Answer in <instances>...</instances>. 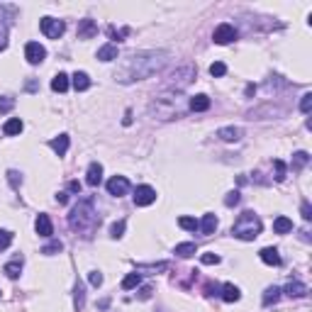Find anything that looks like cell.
Wrapping results in <instances>:
<instances>
[{
  "instance_id": "6da1fadb",
  "label": "cell",
  "mask_w": 312,
  "mask_h": 312,
  "mask_svg": "<svg viewBox=\"0 0 312 312\" xmlns=\"http://www.w3.org/2000/svg\"><path fill=\"white\" fill-rule=\"evenodd\" d=\"M169 63V52L164 49H144V52H132L127 57H122L115 78L117 83H137L144 78L156 76L159 71H164V66Z\"/></svg>"
},
{
  "instance_id": "7a4b0ae2",
  "label": "cell",
  "mask_w": 312,
  "mask_h": 312,
  "mask_svg": "<svg viewBox=\"0 0 312 312\" xmlns=\"http://www.w3.org/2000/svg\"><path fill=\"white\" fill-rule=\"evenodd\" d=\"M68 227L78 232L83 239H90L95 234V229L100 227V215L95 212L93 198H83L76 202V207L68 215Z\"/></svg>"
},
{
  "instance_id": "3957f363",
  "label": "cell",
  "mask_w": 312,
  "mask_h": 312,
  "mask_svg": "<svg viewBox=\"0 0 312 312\" xmlns=\"http://www.w3.org/2000/svg\"><path fill=\"white\" fill-rule=\"evenodd\" d=\"M149 113L156 115L159 120H176V117H183L186 113V103H183V95L176 93V90H166L161 95H156L149 105Z\"/></svg>"
},
{
  "instance_id": "277c9868",
  "label": "cell",
  "mask_w": 312,
  "mask_h": 312,
  "mask_svg": "<svg viewBox=\"0 0 312 312\" xmlns=\"http://www.w3.org/2000/svg\"><path fill=\"white\" fill-rule=\"evenodd\" d=\"M261 220H258V215L251 212V210H247V212H242L239 217H237V222H234V227H232V234L237 237V239H244V242H251L256 239L258 234H261Z\"/></svg>"
},
{
  "instance_id": "5b68a950",
  "label": "cell",
  "mask_w": 312,
  "mask_h": 312,
  "mask_svg": "<svg viewBox=\"0 0 312 312\" xmlns=\"http://www.w3.org/2000/svg\"><path fill=\"white\" fill-rule=\"evenodd\" d=\"M193 81H195V68H193L190 63H186V66L176 68L169 78H166L164 88H166V90H176V93H181L183 88H188Z\"/></svg>"
},
{
  "instance_id": "8992f818",
  "label": "cell",
  "mask_w": 312,
  "mask_h": 312,
  "mask_svg": "<svg viewBox=\"0 0 312 312\" xmlns=\"http://www.w3.org/2000/svg\"><path fill=\"white\" fill-rule=\"evenodd\" d=\"M39 27H42V32H44V37H49V39H59V37L66 32V22H63V20H57V17H42Z\"/></svg>"
},
{
  "instance_id": "52a82bcc",
  "label": "cell",
  "mask_w": 312,
  "mask_h": 312,
  "mask_svg": "<svg viewBox=\"0 0 312 312\" xmlns=\"http://www.w3.org/2000/svg\"><path fill=\"white\" fill-rule=\"evenodd\" d=\"M25 59H27L32 66H37V63H42V61L47 59V49H44L39 42H29L27 47H25Z\"/></svg>"
},
{
  "instance_id": "ba28073f",
  "label": "cell",
  "mask_w": 312,
  "mask_h": 312,
  "mask_svg": "<svg viewBox=\"0 0 312 312\" xmlns=\"http://www.w3.org/2000/svg\"><path fill=\"white\" fill-rule=\"evenodd\" d=\"M127 190H129V181H127L125 176H113V178L108 181V193L115 195V198L127 195Z\"/></svg>"
},
{
  "instance_id": "9c48e42d",
  "label": "cell",
  "mask_w": 312,
  "mask_h": 312,
  "mask_svg": "<svg viewBox=\"0 0 312 312\" xmlns=\"http://www.w3.org/2000/svg\"><path fill=\"white\" fill-rule=\"evenodd\" d=\"M156 200V190L151 188V186H139L137 190H134V205L137 207H146V205H151Z\"/></svg>"
},
{
  "instance_id": "30bf717a",
  "label": "cell",
  "mask_w": 312,
  "mask_h": 312,
  "mask_svg": "<svg viewBox=\"0 0 312 312\" xmlns=\"http://www.w3.org/2000/svg\"><path fill=\"white\" fill-rule=\"evenodd\" d=\"M212 39H215V44H229V42H234V39H237V29L225 22V25H220V27L215 29Z\"/></svg>"
},
{
  "instance_id": "8fae6325",
  "label": "cell",
  "mask_w": 312,
  "mask_h": 312,
  "mask_svg": "<svg viewBox=\"0 0 312 312\" xmlns=\"http://www.w3.org/2000/svg\"><path fill=\"white\" fill-rule=\"evenodd\" d=\"M34 229H37V234L39 237H52L54 234V227H52V220H49V215H37V220H34Z\"/></svg>"
},
{
  "instance_id": "7c38bea8",
  "label": "cell",
  "mask_w": 312,
  "mask_h": 312,
  "mask_svg": "<svg viewBox=\"0 0 312 312\" xmlns=\"http://www.w3.org/2000/svg\"><path fill=\"white\" fill-rule=\"evenodd\" d=\"M85 183H88V186H93V188L103 183V166H100L98 161H93V164L88 166V173H85Z\"/></svg>"
},
{
  "instance_id": "4fadbf2b",
  "label": "cell",
  "mask_w": 312,
  "mask_h": 312,
  "mask_svg": "<svg viewBox=\"0 0 312 312\" xmlns=\"http://www.w3.org/2000/svg\"><path fill=\"white\" fill-rule=\"evenodd\" d=\"M217 137L222 142H239L244 137V132H242V127H222V129H217Z\"/></svg>"
},
{
  "instance_id": "5bb4252c",
  "label": "cell",
  "mask_w": 312,
  "mask_h": 312,
  "mask_svg": "<svg viewBox=\"0 0 312 312\" xmlns=\"http://www.w3.org/2000/svg\"><path fill=\"white\" fill-rule=\"evenodd\" d=\"M98 34V25L93 22V20H81L78 22V39H90V37H95Z\"/></svg>"
},
{
  "instance_id": "9a60e30c",
  "label": "cell",
  "mask_w": 312,
  "mask_h": 312,
  "mask_svg": "<svg viewBox=\"0 0 312 312\" xmlns=\"http://www.w3.org/2000/svg\"><path fill=\"white\" fill-rule=\"evenodd\" d=\"M283 293L288 298H305V295H308V285L300 283V281H290V283L285 285Z\"/></svg>"
},
{
  "instance_id": "2e32d148",
  "label": "cell",
  "mask_w": 312,
  "mask_h": 312,
  "mask_svg": "<svg viewBox=\"0 0 312 312\" xmlns=\"http://www.w3.org/2000/svg\"><path fill=\"white\" fill-rule=\"evenodd\" d=\"M258 256H261V261H263V263H268V266H281V254H278V249H273V247L261 249Z\"/></svg>"
},
{
  "instance_id": "e0dca14e",
  "label": "cell",
  "mask_w": 312,
  "mask_h": 312,
  "mask_svg": "<svg viewBox=\"0 0 312 312\" xmlns=\"http://www.w3.org/2000/svg\"><path fill=\"white\" fill-rule=\"evenodd\" d=\"M188 108L193 113H205V110H210V98L207 95H195V98L188 100Z\"/></svg>"
},
{
  "instance_id": "ac0fdd59",
  "label": "cell",
  "mask_w": 312,
  "mask_h": 312,
  "mask_svg": "<svg viewBox=\"0 0 312 312\" xmlns=\"http://www.w3.org/2000/svg\"><path fill=\"white\" fill-rule=\"evenodd\" d=\"M22 263H25V261H22V256H17L15 261L5 263V268H2V271H5V276H7V278H20V273H22Z\"/></svg>"
},
{
  "instance_id": "d6986e66",
  "label": "cell",
  "mask_w": 312,
  "mask_h": 312,
  "mask_svg": "<svg viewBox=\"0 0 312 312\" xmlns=\"http://www.w3.org/2000/svg\"><path fill=\"white\" fill-rule=\"evenodd\" d=\"M198 229L202 232V234H207V237H210V234H215V229H217V217L207 212V215L202 217V222H198Z\"/></svg>"
},
{
  "instance_id": "ffe728a7",
  "label": "cell",
  "mask_w": 312,
  "mask_h": 312,
  "mask_svg": "<svg viewBox=\"0 0 312 312\" xmlns=\"http://www.w3.org/2000/svg\"><path fill=\"white\" fill-rule=\"evenodd\" d=\"M242 298V293H239V288L234 283H225L222 285V300L225 303H237Z\"/></svg>"
},
{
  "instance_id": "44dd1931",
  "label": "cell",
  "mask_w": 312,
  "mask_h": 312,
  "mask_svg": "<svg viewBox=\"0 0 312 312\" xmlns=\"http://www.w3.org/2000/svg\"><path fill=\"white\" fill-rule=\"evenodd\" d=\"M49 146L57 151L59 156H63V154L68 151V134H59V137H54V139L49 142Z\"/></svg>"
},
{
  "instance_id": "7402d4cb",
  "label": "cell",
  "mask_w": 312,
  "mask_h": 312,
  "mask_svg": "<svg viewBox=\"0 0 312 312\" xmlns=\"http://www.w3.org/2000/svg\"><path fill=\"white\" fill-rule=\"evenodd\" d=\"M2 132H5L7 137H15V134H20V132H22V120H20V117H12V120H7V122H5V127H2Z\"/></svg>"
},
{
  "instance_id": "603a6c76",
  "label": "cell",
  "mask_w": 312,
  "mask_h": 312,
  "mask_svg": "<svg viewBox=\"0 0 312 312\" xmlns=\"http://www.w3.org/2000/svg\"><path fill=\"white\" fill-rule=\"evenodd\" d=\"M71 78H73V88H76V90H88V88H90V78H88V73H83V71H76Z\"/></svg>"
},
{
  "instance_id": "cb8c5ba5",
  "label": "cell",
  "mask_w": 312,
  "mask_h": 312,
  "mask_svg": "<svg viewBox=\"0 0 312 312\" xmlns=\"http://www.w3.org/2000/svg\"><path fill=\"white\" fill-rule=\"evenodd\" d=\"M310 161V154L308 151H295L293 154V171H303Z\"/></svg>"
},
{
  "instance_id": "d4e9b609",
  "label": "cell",
  "mask_w": 312,
  "mask_h": 312,
  "mask_svg": "<svg viewBox=\"0 0 312 312\" xmlns=\"http://www.w3.org/2000/svg\"><path fill=\"white\" fill-rule=\"evenodd\" d=\"M98 59H100V61H115V59H117V47H115V44L100 47V49H98Z\"/></svg>"
},
{
  "instance_id": "484cf974",
  "label": "cell",
  "mask_w": 312,
  "mask_h": 312,
  "mask_svg": "<svg viewBox=\"0 0 312 312\" xmlns=\"http://www.w3.org/2000/svg\"><path fill=\"white\" fill-rule=\"evenodd\" d=\"M73 305H76V310H83V305H85V288L81 281L73 288Z\"/></svg>"
},
{
  "instance_id": "4316f807",
  "label": "cell",
  "mask_w": 312,
  "mask_h": 312,
  "mask_svg": "<svg viewBox=\"0 0 312 312\" xmlns=\"http://www.w3.org/2000/svg\"><path fill=\"white\" fill-rule=\"evenodd\" d=\"M52 88H54L57 93H66V90H68V76H66V73H57V76L52 78Z\"/></svg>"
},
{
  "instance_id": "83f0119b",
  "label": "cell",
  "mask_w": 312,
  "mask_h": 312,
  "mask_svg": "<svg viewBox=\"0 0 312 312\" xmlns=\"http://www.w3.org/2000/svg\"><path fill=\"white\" fill-rule=\"evenodd\" d=\"M290 229H293V222H290L288 217H283V215L276 217V222H273V232H276V234H288Z\"/></svg>"
},
{
  "instance_id": "f1b7e54d",
  "label": "cell",
  "mask_w": 312,
  "mask_h": 312,
  "mask_svg": "<svg viewBox=\"0 0 312 312\" xmlns=\"http://www.w3.org/2000/svg\"><path fill=\"white\" fill-rule=\"evenodd\" d=\"M198 251V247L193 244V242H186V244H178L176 247V256H181V258H188V256H193Z\"/></svg>"
},
{
  "instance_id": "f546056e",
  "label": "cell",
  "mask_w": 312,
  "mask_h": 312,
  "mask_svg": "<svg viewBox=\"0 0 312 312\" xmlns=\"http://www.w3.org/2000/svg\"><path fill=\"white\" fill-rule=\"evenodd\" d=\"M278 298H281V288H276V285H273V288H268V290L263 293V300H261V303L268 308V305L278 303Z\"/></svg>"
},
{
  "instance_id": "4dcf8cb0",
  "label": "cell",
  "mask_w": 312,
  "mask_h": 312,
  "mask_svg": "<svg viewBox=\"0 0 312 312\" xmlns=\"http://www.w3.org/2000/svg\"><path fill=\"white\" fill-rule=\"evenodd\" d=\"M139 283H142V273H129V276H125L122 288H125V290H132V288H137Z\"/></svg>"
},
{
  "instance_id": "1f68e13d",
  "label": "cell",
  "mask_w": 312,
  "mask_h": 312,
  "mask_svg": "<svg viewBox=\"0 0 312 312\" xmlns=\"http://www.w3.org/2000/svg\"><path fill=\"white\" fill-rule=\"evenodd\" d=\"M61 249H63V244H61V242H59V239H54V242H52V244H47V247H44V249H42V254H47V256H54V254H59V251H61Z\"/></svg>"
},
{
  "instance_id": "d6a6232c",
  "label": "cell",
  "mask_w": 312,
  "mask_h": 312,
  "mask_svg": "<svg viewBox=\"0 0 312 312\" xmlns=\"http://www.w3.org/2000/svg\"><path fill=\"white\" fill-rule=\"evenodd\" d=\"M273 169H276V181H278V183H283L285 181V164L283 161H281V159H276V161H273Z\"/></svg>"
},
{
  "instance_id": "836d02e7",
  "label": "cell",
  "mask_w": 312,
  "mask_h": 312,
  "mask_svg": "<svg viewBox=\"0 0 312 312\" xmlns=\"http://www.w3.org/2000/svg\"><path fill=\"white\" fill-rule=\"evenodd\" d=\"M178 225L183 229H188V232H195V229H198V220H193V217H181Z\"/></svg>"
},
{
  "instance_id": "e575fe53",
  "label": "cell",
  "mask_w": 312,
  "mask_h": 312,
  "mask_svg": "<svg viewBox=\"0 0 312 312\" xmlns=\"http://www.w3.org/2000/svg\"><path fill=\"white\" fill-rule=\"evenodd\" d=\"M125 227H127V225H125V220H120V222H115L113 227H110V237H113V239H120V237L125 234Z\"/></svg>"
},
{
  "instance_id": "d590c367",
  "label": "cell",
  "mask_w": 312,
  "mask_h": 312,
  "mask_svg": "<svg viewBox=\"0 0 312 312\" xmlns=\"http://www.w3.org/2000/svg\"><path fill=\"white\" fill-rule=\"evenodd\" d=\"M300 110L305 115H310V110H312V93H305L303 95V100H300Z\"/></svg>"
},
{
  "instance_id": "8d00e7d4",
  "label": "cell",
  "mask_w": 312,
  "mask_h": 312,
  "mask_svg": "<svg viewBox=\"0 0 312 312\" xmlns=\"http://www.w3.org/2000/svg\"><path fill=\"white\" fill-rule=\"evenodd\" d=\"M210 73H212V76H225V73H227V66H225L222 61H215V63L210 66Z\"/></svg>"
},
{
  "instance_id": "74e56055",
  "label": "cell",
  "mask_w": 312,
  "mask_h": 312,
  "mask_svg": "<svg viewBox=\"0 0 312 312\" xmlns=\"http://www.w3.org/2000/svg\"><path fill=\"white\" fill-rule=\"evenodd\" d=\"M10 244H12V234H10V232H5V229H0V251H2V249H7Z\"/></svg>"
},
{
  "instance_id": "f35d334b",
  "label": "cell",
  "mask_w": 312,
  "mask_h": 312,
  "mask_svg": "<svg viewBox=\"0 0 312 312\" xmlns=\"http://www.w3.org/2000/svg\"><path fill=\"white\" fill-rule=\"evenodd\" d=\"M7 181H10V186H12V188L22 186V176H20L17 171H7Z\"/></svg>"
},
{
  "instance_id": "ab89813d",
  "label": "cell",
  "mask_w": 312,
  "mask_h": 312,
  "mask_svg": "<svg viewBox=\"0 0 312 312\" xmlns=\"http://www.w3.org/2000/svg\"><path fill=\"white\" fill-rule=\"evenodd\" d=\"M88 281H90V285H95V288H100V285H103V273H100V271H90V276H88Z\"/></svg>"
},
{
  "instance_id": "60d3db41",
  "label": "cell",
  "mask_w": 312,
  "mask_h": 312,
  "mask_svg": "<svg viewBox=\"0 0 312 312\" xmlns=\"http://www.w3.org/2000/svg\"><path fill=\"white\" fill-rule=\"evenodd\" d=\"M15 108V100L12 98H0V113H10Z\"/></svg>"
},
{
  "instance_id": "b9f144b4",
  "label": "cell",
  "mask_w": 312,
  "mask_h": 312,
  "mask_svg": "<svg viewBox=\"0 0 312 312\" xmlns=\"http://www.w3.org/2000/svg\"><path fill=\"white\" fill-rule=\"evenodd\" d=\"M200 261H202L205 266H215V263H220V256L217 254H202L200 256Z\"/></svg>"
},
{
  "instance_id": "7bdbcfd3",
  "label": "cell",
  "mask_w": 312,
  "mask_h": 312,
  "mask_svg": "<svg viewBox=\"0 0 312 312\" xmlns=\"http://www.w3.org/2000/svg\"><path fill=\"white\" fill-rule=\"evenodd\" d=\"M7 47V25L5 22H0V52Z\"/></svg>"
},
{
  "instance_id": "ee69618b",
  "label": "cell",
  "mask_w": 312,
  "mask_h": 312,
  "mask_svg": "<svg viewBox=\"0 0 312 312\" xmlns=\"http://www.w3.org/2000/svg\"><path fill=\"white\" fill-rule=\"evenodd\" d=\"M151 293H154V288H151V285H142V288H139V293H137V298H139V300H149V298H151Z\"/></svg>"
},
{
  "instance_id": "f6af8a7d",
  "label": "cell",
  "mask_w": 312,
  "mask_h": 312,
  "mask_svg": "<svg viewBox=\"0 0 312 312\" xmlns=\"http://www.w3.org/2000/svg\"><path fill=\"white\" fill-rule=\"evenodd\" d=\"M169 263H156V266H137V271H166Z\"/></svg>"
},
{
  "instance_id": "bcb514c9",
  "label": "cell",
  "mask_w": 312,
  "mask_h": 312,
  "mask_svg": "<svg viewBox=\"0 0 312 312\" xmlns=\"http://www.w3.org/2000/svg\"><path fill=\"white\" fill-rule=\"evenodd\" d=\"M239 198H242V195H239L237 190H232L227 198H225V205H227V207H232V205H237V202H239Z\"/></svg>"
},
{
  "instance_id": "7dc6e473",
  "label": "cell",
  "mask_w": 312,
  "mask_h": 312,
  "mask_svg": "<svg viewBox=\"0 0 312 312\" xmlns=\"http://www.w3.org/2000/svg\"><path fill=\"white\" fill-rule=\"evenodd\" d=\"M110 34H113V39L122 42V37H127V34H129V27H122L120 32H117V29H110Z\"/></svg>"
},
{
  "instance_id": "c3c4849f",
  "label": "cell",
  "mask_w": 312,
  "mask_h": 312,
  "mask_svg": "<svg viewBox=\"0 0 312 312\" xmlns=\"http://www.w3.org/2000/svg\"><path fill=\"white\" fill-rule=\"evenodd\" d=\"M300 212H303V220H312V207H310V202H303Z\"/></svg>"
},
{
  "instance_id": "681fc988",
  "label": "cell",
  "mask_w": 312,
  "mask_h": 312,
  "mask_svg": "<svg viewBox=\"0 0 312 312\" xmlns=\"http://www.w3.org/2000/svg\"><path fill=\"white\" fill-rule=\"evenodd\" d=\"M68 190H71V193H81V183H78V181H71V183H68Z\"/></svg>"
},
{
  "instance_id": "f907efd6",
  "label": "cell",
  "mask_w": 312,
  "mask_h": 312,
  "mask_svg": "<svg viewBox=\"0 0 312 312\" xmlns=\"http://www.w3.org/2000/svg\"><path fill=\"white\" fill-rule=\"evenodd\" d=\"M57 202L59 205H66L68 202V193H57Z\"/></svg>"
},
{
  "instance_id": "816d5d0a",
  "label": "cell",
  "mask_w": 312,
  "mask_h": 312,
  "mask_svg": "<svg viewBox=\"0 0 312 312\" xmlns=\"http://www.w3.org/2000/svg\"><path fill=\"white\" fill-rule=\"evenodd\" d=\"M215 293H217V285H212V283L205 285V295H215Z\"/></svg>"
},
{
  "instance_id": "f5cc1de1",
  "label": "cell",
  "mask_w": 312,
  "mask_h": 312,
  "mask_svg": "<svg viewBox=\"0 0 312 312\" xmlns=\"http://www.w3.org/2000/svg\"><path fill=\"white\" fill-rule=\"evenodd\" d=\"M122 125H132V113H129V110L125 113V120H122Z\"/></svg>"
},
{
  "instance_id": "db71d44e",
  "label": "cell",
  "mask_w": 312,
  "mask_h": 312,
  "mask_svg": "<svg viewBox=\"0 0 312 312\" xmlns=\"http://www.w3.org/2000/svg\"><path fill=\"white\" fill-rule=\"evenodd\" d=\"M256 93V85H247V95H254Z\"/></svg>"
}]
</instances>
